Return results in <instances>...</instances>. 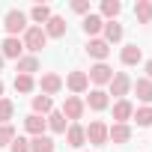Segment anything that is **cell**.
Segmentation results:
<instances>
[{
	"label": "cell",
	"mask_w": 152,
	"mask_h": 152,
	"mask_svg": "<svg viewBox=\"0 0 152 152\" xmlns=\"http://www.w3.org/2000/svg\"><path fill=\"white\" fill-rule=\"evenodd\" d=\"M0 69H3V57H0Z\"/></svg>",
	"instance_id": "cell-36"
},
{
	"label": "cell",
	"mask_w": 152,
	"mask_h": 152,
	"mask_svg": "<svg viewBox=\"0 0 152 152\" xmlns=\"http://www.w3.org/2000/svg\"><path fill=\"white\" fill-rule=\"evenodd\" d=\"M15 90L27 96V93H33V90H36V81L30 78V75H15Z\"/></svg>",
	"instance_id": "cell-30"
},
{
	"label": "cell",
	"mask_w": 152,
	"mask_h": 152,
	"mask_svg": "<svg viewBox=\"0 0 152 152\" xmlns=\"http://www.w3.org/2000/svg\"><path fill=\"white\" fill-rule=\"evenodd\" d=\"M24 128L33 134V137H39V134H45V128H48V122L42 119V116H36V113H27L24 116Z\"/></svg>",
	"instance_id": "cell-21"
},
{
	"label": "cell",
	"mask_w": 152,
	"mask_h": 152,
	"mask_svg": "<svg viewBox=\"0 0 152 152\" xmlns=\"http://www.w3.org/2000/svg\"><path fill=\"white\" fill-rule=\"evenodd\" d=\"M54 110V99L51 96H33V113L36 116H48Z\"/></svg>",
	"instance_id": "cell-25"
},
{
	"label": "cell",
	"mask_w": 152,
	"mask_h": 152,
	"mask_svg": "<svg viewBox=\"0 0 152 152\" xmlns=\"http://www.w3.org/2000/svg\"><path fill=\"white\" fill-rule=\"evenodd\" d=\"M87 54H90L93 60L104 63V60H107V54H110V45H107L104 39H90V42H87Z\"/></svg>",
	"instance_id": "cell-15"
},
{
	"label": "cell",
	"mask_w": 152,
	"mask_h": 152,
	"mask_svg": "<svg viewBox=\"0 0 152 152\" xmlns=\"http://www.w3.org/2000/svg\"><path fill=\"white\" fill-rule=\"evenodd\" d=\"M107 87H110V93H107V96H116V102H119V99H125V96H128V90H131V78H128L125 72H113V78H110V84H107Z\"/></svg>",
	"instance_id": "cell-5"
},
{
	"label": "cell",
	"mask_w": 152,
	"mask_h": 152,
	"mask_svg": "<svg viewBox=\"0 0 152 152\" xmlns=\"http://www.w3.org/2000/svg\"><path fill=\"white\" fill-rule=\"evenodd\" d=\"M131 113H134V104H131L128 99H119V102L113 104V122H125V125H128Z\"/></svg>",
	"instance_id": "cell-18"
},
{
	"label": "cell",
	"mask_w": 152,
	"mask_h": 152,
	"mask_svg": "<svg viewBox=\"0 0 152 152\" xmlns=\"http://www.w3.org/2000/svg\"><path fill=\"white\" fill-rule=\"evenodd\" d=\"M3 90H6V87H3V81H0V99H3Z\"/></svg>",
	"instance_id": "cell-35"
},
{
	"label": "cell",
	"mask_w": 152,
	"mask_h": 152,
	"mask_svg": "<svg viewBox=\"0 0 152 152\" xmlns=\"http://www.w3.org/2000/svg\"><path fill=\"white\" fill-rule=\"evenodd\" d=\"M66 27H69V24H66V18L51 15V18H48V24H45L42 30H45V36H48V39H63V36H66Z\"/></svg>",
	"instance_id": "cell-12"
},
{
	"label": "cell",
	"mask_w": 152,
	"mask_h": 152,
	"mask_svg": "<svg viewBox=\"0 0 152 152\" xmlns=\"http://www.w3.org/2000/svg\"><path fill=\"white\" fill-rule=\"evenodd\" d=\"M81 27H84V33H87L90 39H99V33H102V27H104V18L96 15V12H90V15H84Z\"/></svg>",
	"instance_id": "cell-11"
},
{
	"label": "cell",
	"mask_w": 152,
	"mask_h": 152,
	"mask_svg": "<svg viewBox=\"0 0 152 152\" xmlns=\"http://www.w3.org/2000/svg\"><path fill=\"white\" fill-rule=\"evenodd\" d=\"M87 78H90V81H93V84L102 90V84H110V78H113V69H110L107 63H96V66L87 72Z\"/></svg>",
	"instance_id": "cell-9"
},
{
	"label": "cell",
	"mask_w": 152,
	"mask_h": 152,
	"mask_svg": "<svg viewBox=\"0 0 152 152\" xmlns=\"http://www.w3.org/2000/svg\"><path fill=\"white\" fill-rule=\"evenodd\" d=\"M119 12H122V3H119V0H102V18H104V21H116Z\"/></svg>",
	"instance_id": "cell-26"
},
{
	"label": "cell",
	"mask_w": 152,
	"mask_h": 152,
	"mask_svg": "<svg viewBox=\"0 0 152 152\" xmlns=\"http://www.w3.org/2000/svg\"><path fill=\"white\" fill-rule=\"evenodd\" d=\"M119 60H122V66H137V63L143 60V51H140L137 45H125L122 54H119Z\"/></svg>",
	"instance_id": "cell-24"
},
{
	"label": "cell",
	"mask_w": 152,
	"mask_h": 152,
	"mask_svg": "<svg viewBox=\"0 0 152 152\" xmlns=\"http://www.w3.org/2000/svg\"><path fill=\"white\" fill-rule=\"evenodd\" d=\"M9 149H12V152H30V140H27V137H15V140L9 143Z\"/></svg>",
	"instance_id": "cell-33"
},
{
	"label": "cell",
	"mask_w": 152,
	"mask_h": 152,
	"mask_svg": "<svg viewBox=\"0 0 152 152\" xmlns=\"http://www.w3.org/2000/svg\"><path fill=\"white\" fill-rule=\"evenodd\" d=\"M3 27H6V33H9V36H15V39H18V33H24L30 24H27V15H24L21 9H9V12H6V18H3Z\"/></svg>",
	"instance_id": "cell-2"
},
{
	"label": "cell",
	"mask_w": 152,
	"mask_h": 152,
	"mask_svg": "<svg viewBox=\"0 0 152 152\" xmlns=\"http://www.w3.org/2000/svg\"><path fill=\"white\" fill-rule=\"evenodd\" d=\"M0 57L3 60H21L24 57V45H21V39H15V36H6L3 39V51H0Z\"/></svg>",
	"instance_id": "cell-10"
},
{
	"label": "cell",
	"mask_w": 152,
	"mask_h": 152,
	"mask_svg": "<svg viewBox=\"0 0 152 152\" xmlns=\"http://www.w3.org/2000/svg\"><path fill=\"white\" fill-rule=\"evenodd\" d=\"M84 110H87V104H84L81 96H66V102H63V116H66V119L78 122V119L84 116Z\"/></svg>",
	"instance_id": "cell-4"
},
{
	"label": "cell",
	"mask_w": 152,
	"mask_h": 152,
	"mask_svg": "<svg viewBox=\"0 0 152 152\" xmlns=\"http://www.w3.org/2000/svg\"><path fill=\"white\" fill-rule=\"evenodd\" d=\"M84 134H87V140H90L93 146H104V143H107V122L93 119V122L84 128Z\"/></svg>",
	"instance_id": "cell-3"
},
{
	"label": "cell",
	"mask_w": 152,
	"mask_h": 152,
	"mask_svg": "<svg viewBox=\"0 0 152 152\" xmlns=\"http://www.w3.org/2000/svg\"><path fill=\"white\" fill-rule=\"evenodd\" d=\"M45 122H48V128H51V131H57V134H66V128H69V119L63 116V110H51Z\"/></svg>",
	"instance_id": "cell-20"
},
{
	"label": "cell",
	"mask_w": 152,
	"mask_h": 152,
	"mask_svg": "<svg viewBox=\"0 0 152 152\" xmlns=\"http://www.w3.org/2000/svg\"><path fill=\"white\" fill-rule=\"evenodd\" d=\"M128 140H131V125H125V122H113V125H107V143L122 146V143H128Z\"/></svg>",
	"instance_id": "cell-8"
},
{
	"label": "cell",
	"mask_w": 152,
	"mask_h": 152,
	"mask_svg": "<svg viewBox=\"0 0 152 152\" xmlns=\"http://www.w3.org/2000/svg\"><path fill=\"white\" fill-rule=\"evenodd\" d=\"M12 140H15V128H12L9 122H6V125H0V146H9Z\"/></svg>",
	"instance_id": "cell-31"
},
{
	"label": "cell",
	"mask_w": 152,
	"mask_h": 152,
	"mask_svg": "<svg viewBox=\"0 0 152 152\" xmlns=\"http://www.w3.org/2000/svg\"><path fill=\"white\" fill-rule=\"evenodd\" d=\"M131 90L137 93V99H140L143 104H152V81H149V78H137V81H131Z\"/></svg>",
	"instance_id": "cell-16"
},
{
	"label": "cell",
	"mask_w": 152,
	"mask_h": 152,
	"mask_svg": "<svg viewBox=\"0 0 152 152\" xmlns=\"http://www.w3.org/2000/svg\"><path fill=\"white\" fill-rule=\"evenodd\" d=\"M66 87H69V90H72L75 96L87 93V90H90V78H87V72H81V69L69 72V75H66Z\"/></svg>",
	"instance_id": "cell-6"
},
{
	"label": "cell",
	"mask_w": 152,
	"mask_h": 152,
	"mask_svg": "<svg viewBox=\"0 0 152 152\" xmlns=\"http://www.w3.org/2000/svg\"><path fill=\"white\" fill-rule=\"evenodd\" d=\"M102 33H104V42L107 45H116V42H122V24L119 21H104V27H102Z\"/></svg>",
	"instance_id": "cell-17"
},
{
	"label": "cell",
	"mask_w": 152,
	"mask_h": 152,
	"mask_svg": "<svg viewBox=\"0 0 152 152\" xmlns=\"http://www.w3.org/2000/svg\"><path fill=\"white\" fill-rule=\"evenodd\" d=\"M131 119H134L140 128H149V125H152V107H149V104H143V107H134Z\"/></svg>",
	"instance_id": "cell-27"
},
{
	"label": "cell",
	"mask_w": 152,
	"mask_h": 152,
	"mask_svg": "<svg viewBox=\"0 0 152 152\" xmlns=\"http://www.w3.org/2000/svg\"><path fill=\"white\" fill-rule=\"evenodd\" d=\"M134 18L140 24H152V0H137L134 3Z\"/></svg>",
	"instance_id": "cell-23"
},
{
	"label": "cell",
	"mask_w": 152,
	"mask_h": 152,
	"mask_svg": "<svg viewBox=\"0 0 152 152\" xmlns=\"http://www.w3.org/2000/svg\"><path fill=\"white\" fill-rule=\"evenodd\" d=\"M54 12H51V6H45V3H39V6H33L30 9V18L36 21V27H42V24H48V18H51Z\"/></svg>",
	"instance_id": "cell-28"
},
{
	"label": "cell",
	"mask_w": 152,
	"mask_h": 152,
	"mask_svg": "<svg viewBox=\"0 0 152 152\" xmlns=\"http://www.w3.org/2000/svg\"><path fill=\"white\" fill-rule=\"evenodd\" d=\"M15 72H18V75H30V78H33V72H39V57L24 54V57L15 63Z\"/></svg>",
	"instance_id": "cell-19"
},
{
	"label": "cell",
	"mask_w": 152,
	"mask_h": 152,
	"mask_svg": "<svg viewBox=\"0 0 152 152\" xmlns=\"http://www.w3.org/2000/svg\"><path fill=\"white\" fill-rule=\"evenodd\" d=\"M72 12H78V15H90V0H72Z\"/></svg>",
	"instance_id": "cell-32"
},
{
	"label": "cell",
	"mask_w": 152,
	"mask_h": 152,
	"mask_svg": "<svg viewBox=\"0 0 152 152\" xmlns=\"http://www.w3.org/2000/svg\"><path fill=\"white\" fill-rule=\"evenodd\" d=\"M54 149H57L54 137H48V134H39V137H30V152H54Z\"/></svg>",
	"instance_id": "cell-22"
},
{
	"label": "cell",
	"mask_w": 152,
	"mask_h": 152,
	"mask_svg": "<svg viewBox=\"0 0 152 152\" xmlns=\"http://www.w3.org/2000/svg\"><path fill=\"white\" fill-rule=\"evenodd\" d=\"M12 116H15V102L3 96V99H0V125H6Z\"/></svg>",
	"instance_id": "cell-29"
},
{
	"label": "cell",
	"mask_w": 152,
	"mask_h": 152,
	"mask_svg": "<svg viewBox=\"0 0 152 152\" xmlns=\"http://www.w3.org/2000/svg\"><path fill=\"white\" fill-rule=\"evenodd\" d=\"M143 69H146V78H149V81H152V60H149V63H146V66H143Z\"/></svg>",
	"instance_id": "cell-34"
},
{
	"label": "cell",
	"mask_w": 152,
	"mask_h": 152,
	"mask_svg": "<svg viewBox=\"0 0 152 152\" xmlns=\"http://www.w3.org/2000/svg\"><path fill=\"white\" fill-rule=\"evenodd\" d=\"M21 45H24V51H30L33 57L48 45V36H45V30L42 27H36V24H30L27 30H24V36H21Z\"/></svg>",
	"instance_id": "cell-1"
},
{
	"label": "cell",
	"mask_w": 152,
	"mask_h": 152,
	"mask_svg": "<svg viewBox=\"0 0 152 152\" xmlns=\"http://www.w3.org/2000/svg\"><path fill=\"white\" fill-rule=\"evenodd\" d=\"M39 90H42V96H57L63 90V78H60L57 72H45L42 78H39Z\"/></svg>",
	"instance_id": "cell-7"
},
{
	"label": "cell",
	"mask_w": 152,
	"mask_h": 152,
	"mask_svg": "<svg viewBox=\"0 0 152 152\" xmlns=\"http://www.w3.org/2000/svg\"><path fill=\"white\" fill-rule=\"evenodd\" d=\"M66 143H69L72 149H81V146L87 143V134H84V125H81V122H72V125L66 128Z\"/></svg>",
	"instance_id": "cell-14"
},
{
	"label": "cell",
	"mask_w": 152,
	"mask_h": 152,
	"mask_svg": "<svg viewBox=\"0 0 152 152\" xmlns=\"http://www.w3.org/2000/svg\"><path fill=\"white\" fill-rule=\"evenodd\" d=\"M84 104H90V110H107V107H110V96L96 87V90H90V96H87Z\"/></svg>",
	"instance_id": "cell-13"
}]
</instances>
